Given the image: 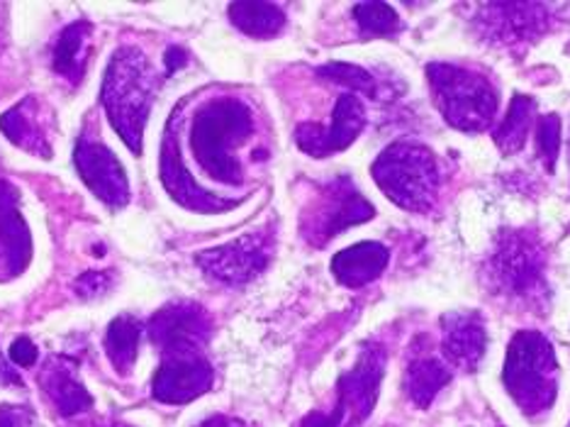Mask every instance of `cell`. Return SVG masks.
I'll list each match as a JSON object with an SVG mask.
<instances>
[{"instance_id": "6da1fadb", "label": "cell", "mask_w": 570, "mask_h": 427, "mask_svg": "<svg viewBox=\"0 0 570 427\" xmlns=\"http://www.w3.org/2000/svg\"><path fill=\"white\" fill-rule=\"evenodd\" d=\"M254 129L252 110L237 98H215L198 110L190 127V149L198 164L213 178L227 186H239L242 166L232 149L249 139Z\"/></svg>"}, {"instance_id": "7a4b0ae2", "label": "cell", "mask_w": 570, "mask_h": 427, "mask_svg": "<svg viewBox=\"0 0 570 427\" xmlns=\"http://www.w3.org/2000/svg\"><path fill=\"white\" fill-rule=\"evenodd\" d=\"M100 98L110 125L118 129L125 145L139 154L154 100V74L139 49L120 47L115 51L106 69Z\"/></svg>"}, {"instance_id": "3957f363", "label": "cell", "mask_w": 570, "mask_h": 427, "mask_svg": "<svg viewBox=\"0 0 570 427\" xmlns=\"http://www.w3.org/2000/svg\"><path fill=\"white\" fill-rule=\"evenodd\" d=\"M556 377H559V365H556L551 342L541 332H517L504 357L502 381L527 416L551 408Z\"/></svg>"}, {"instance_id": "277c9868", "label": "cell", "mask_w": 570, "mask_h": 427, "mask_svg": "<svg viewBox=\"0 0 570 427\" xmlns=\"http://www.w3.org/2000/svg\"><path fill=\"white\" fill-rule=\"evenodd\" d=\"M492 289L524 303L547 295V252L531 230L502 232L488 259Z\"/></svg>"}, {"instance_id": "5b68a950", "label": "cell", "mask_w": 570, "mask_h": 427, "mask_svg": "<svg viewBox=\"0 0 570 427\" xmlns=\"http://www.w3.org/2000/svg\"><path fill=\"white\" fill-rule=\"evenodd\" d=\"M426 81L451 127L463 133H481L495 118L498 90L483 74L453 67V64H430Z\"/></svg>"}, {"instance_id": "8992f818", "label": "cell", "mask_w": 570, "mask_h": 427, "mask_svg": "<svg viewBox=\"0 0 570 427\" xmlns=\"http://www.w3.org/2000/svg\"><path fill=\"white\" fill-rule=\"evenodd\" d=\"M375 184L387 198L405 211H430L439 191V172L434 154L412 142H395L371 169Z\"/></svg>"}, {"instance_id": "52a82bcc", "label": "cell", "mask_w": 570, "mask_h": 427, "mask_svg": "<svg viewBox=\"0 0 570 427\" xmlns=\"http://www.w3.org/2000/svg\"><path fill=\"white\" fill-rule=\"evenodd\" d=\"M373 215V205L356 191L354 181L340 176L315 193L313 205L303 213L301 230L313 248H322L344 230L366 223Z\"/></svg>"}, {"instance_id": "ba28073f", "label": "cell", "mask_w": 570, "mask_h": 427, "mask_svg": "<svg viewBox=\"0 0 570 427\" xmlns=\"http://www.w3.org/2000/svg\"><path fill=\"white\" fill-rule=\"evenodd\" d=\"M271 254H274V237L271 232H249L235 242L223 244V248L205 250L196 256V264L207 276L227 283V287H239V283L252 281L268 266Z\"/></svg>"}, {"instance_id": "9c48e42d", "label": "cell", "mask_w": 570, "mask_h": 427, "mask_svg": "<svg viewBox=\"0 0 570 427\" xmlns=\"http://www.w3.org/2000/svg\"><path fill=\"white\" fill-rule=\"evenodd\" d=\"M213 322L196 303H171L149 322V338L164 357L198 355L210 340Z\"/></svg>"}, {"instance_id": "30bf717a", "label": "cell", "mask_w": 570, "mask_h": 427, "mask_svg": "<svg viewBox=\"0 0 570 427\" xmlns=\"http://www.w3.org/2000/svg\"><path fill=\"white\" fill-rule=\"evenodd\" d=\"M159 172H161V184L168 191L178 205H184L188 211L196 213H225L229 208H237L239 201L235 198H223L215 196V193L205 191L196 178L190 176L186 169L184 157H180V145L178 137L171 133V127L166 129L164 145H161V162H159Z\"/></svg>"}, {"instance_id": "8fae6325", "label": "cell", "mask_w": 570, "mask_h": 427, "mask_svg": "<svg viewBox=\"0 0 570 427\" xmlns=\"http://www.w3.org/2000/svg\"><path fill=\"white\" fill-rule=\"evenodd\" d=\"M385 355L379 347L364 349V355L358 357L356 367L346 371L340 381V404H336L334 416L340 418L342 425L354 427L361 420L368 418V413L375 406L379 398V386L383 379Z\"/></svg>"}, {"instance_id": "7c38bea8", "label": "cell", "mask_w": 570, "mask_h": 427, "mask_svg": "<svg viewBox=\"0 0 570 427\" xmlns=\"http://www.w3.org/2000/svg\"><path fill=\"white\" fill-rule=\"evenodd\" d=\"M73 162L79 169L86 186L96 193L100 201H106L112 208H122L129 201V184L127 174L118 157L100 142L81 137L76 142Z\"/></svg>"}, {"instance_id": "4fadbf2b", "label": "cell", "mask_w": 570, "mask_h": 427, "mask_svg": "<svg viewBox=\"0 0 570 427\" xmlns=\"http://www.w3.org/2000/svg\"><path fill=\"white\" fill-rule=\"evenodd\" d=\"M364 123L366 115L361 100L352 94H344L336 100L334 120L330 127L305 123L297 127L295 142L309 157H330V154H336L352 145L361 129H364Z\"/></svg>"}, {"instance_id": "5bb4252c", "label": "cell", "mask_w": 570, "mask_h": 427, "mask_svg": "<svg viewBox=\"0 0 570 427\" xmlns=\"http://www.w3.org/2000/svg\"><path fill=\"white\" fill-rule=\"evenodd\" d=\"M215 371L200 355L166 357L161 369L154 373V398L161 404H190L213 386Z\"/></svg>"}, {"instance_id": "9a60e30c", "label": "cell", "mask_w": 570, "mask_h": 427, "mask_svg": "<svg viewBox=\"0 0 570 427\" xmlns=\"http://www.w3.org/2000/svg\"><path fill=\"white\" fill-rule=\"evenodd\" d=\"M483 32L492 42L520 45L537 37L549 18L547 6L537 3H490L483 6Z\"/></svg>"}, {"instance_id": "2e32d148", "label": "cell", "mask_w": 570, "mask_h": 427, "mask_svg": "<svg viewBox=\"0 0 570 427\" xmlns=\"http://www.w3.org/2000/svg\"><path fill=\"white\" fill-rule=\"evenodd\" d=\"M444 355L463 369H475L485 355V326L478 313H449L442 318Z\"/></svg>"}, {"instance_id": "e0dca14e", "label": "cell", "mask_w": 570, "mask_h": 427, "mask_svg": "<svg viewBox=\"0 0 570 427\" xmlns=\"http://www.w3.org/2000/svg\"><path fill=\"white\" fill-rule=\"evenodd\" d=\"M16 203L18 198L0 205V281L20 276L32 259L30 230Z\"/></svg>"}, {"instance_id": "ac0fdd59", "label": "cell", "mask_w": 570, "mask_h": 427, "mask_svg": "<svg viewBox=\"0 0 570 427\" xmlns=\"http://www.w3.org/2000/svg\"><path fill=\"white\" fill-rule=\"evenodd\" d=\"M387 262H391V252H387L381 242H358L354 248H346L332 259V274L340 279L344 287L361 289L379 279Z\"/></svg>"}, {"instance_id": "d6986e66", "label": "cell", "mask_w": 570, "mask_h": 427, "mask_svg": "<svg viewBox=\"0 0 570 427\" xmlns=\"http://www.w3.org/2000/svg\"><path fill=\"white\" fill-rule=\"evenodd\" d=\"M0 129H3V135L20 149L45 159L51 157V145L40 120V103L35 98H24L20 106L10 108L3 118H0Z\"/></svg>"}, {"instance_id": "ffe728a7", "label": "cell", "mask_w": 570, "mask_h": 427, "mask_svg": "<svg viewBox=\"0 0 570 427\" xmlns=\"http://www.w3.org/2000/svg\"><path fill=\"white\" fill-rule=\"evenodd\" d=\"M40 384L45 386L47 396L55 400L61 416H76V413H83L94 406V398H90L83 384L73 377V369L67 365V359H49L42 369Z\"/></svg>"}, {"instance_id": "44dd1931", "label": "cell", "mask_w": 570, "mask_h": 427, "mask_svg": "<svg viewBox=\"0 0 570 427\" xmlns=\"http://www.w3.org/2000/svg\"><path fill=\"white\" fill-rule=\"evenodd\" d=\"M449 379L451 373L442 361L432 357L430 352H417V349H414L405 371V391L414 404L420 408L430 406L434 396L449 384Z\"/></svg>"}, {"instance_id": "7402d4cb", "label": "cell", "mask_w": 570, "mask_h": 427, "mask_svg": "<svg viewBox=\"0 0 570 427\" xmlns=\"http://www.w3.org/2000/svg\"><path fill=\"white\" fill-rule=\"evenodd\" d=\"M90 32H94L90 22H73L61 32L55 47V71L71 84H79L86 74V64L90 55Z\"/></svg>"}, {"instance_id": "603a6c76", "label": "cell", "mask_w": 570, "mask_h": 427, "mask_svg": "<svg viewBox=\"0 0 570 427\" xmlns=\"http://www.w3.org/2000/svg\"><path fill=\"white\" fill-rule=\"evenodd\" d=\"M229 18L249 37H274L285 25L281 6L274 3H235L229 6Z\"/></svg>"}, {"instance_id": "cb8c5ba5", "label": "cell", "mask_w": 570, "mask_h": 427, "mask_svg": "<svg viewBox=\"0 0 570 427\" xmlns=\"http://www.w3.org/2000/svg\"><path fill=\"white\" fill-rule=\"evenodd\" d=\"M139 334H141V328L135 318L120 316L110 322L108 334H106V352L115 371L129 373V369H132L137 359Z\"/></svg>"}, {"instance_id": "d4e9b609", "label": "cell", "mask_w": 570, "mask_h": 427, "mask_svg": "<svg viewBox=\"0 0 570 427\" xmlns=\"http://www.w3.org/2000/svg\"><path fill=\"white\" fill-rule=\"evenodd\" d=\"M531 120H534V100L529 96H514L510 103V113L500 129L495 133L498 147L504 154H514L524 147L527 133L531 127Z\"/></svg>"}, {"instance_id": "484cf974", "label": "cell", "mask_w": 570, "mask_h": 427, "mask_svg": "<svg viewBox=\"0 0 570 427\" xmlns=\"http://www.w3.org/2000/svg\"><path fill=\"white\" fill-rule=\"evenodd\" d=\"M354 16L364 35H393L400 30L397 12L385 3H358Z\"/></svg>"}, {"instance_id": "4316f807", "label": "cell", "mask_w": 570, "mask_h": 427, "mask_svg": "<svg viewBox=\"0 0 570 427\" xmlns=\"http://www.w3.org/2000/svg\"><path fill=\"white\" fill-rule=\"evenodd\" d=\"M320 76L322 79H330L332 84H342L352 90H361V94L379 96V84H375L373 74L361 67H352V64H327L325 69H320Z\"/></svg>"}, {"instance_id": "83f0119b", "label": "cell", "mask_w": 570, "mask_h": 427, "mask_svg": "<svg viewBox=\"0 0 570 427\" xmlns=\"http://www.w3.org/2000/svg\"><path fill=\"white\" fill-rule=\"evenodd\" d=\"M537 147H539V157H541L543 166H547V172L551 174L556 169V159H559V152H561L559 115H543V118L539 120Z\"/></svg>"}, {"instance_id": "f1b7e54d", "label": "cell", "mask_w": 570, "mask_h": 427, "mask_svg": "<svg viewBox=\"0 0 570 427\" xmlns=\"http://www.w3.org/2000/svg\"><path fill=\"white\" fill-rule=\"evenodd\" d=\"M110 287V276L106 271H88L79 281H76V293L83 295V299H90V295H98Z\"/></svg>"}, {"instance_id": "f546056e", "label": "cell", "mask_w": 570, "mask_h": 427, "mask_svg": "<svg viewBox=\"0 0 570 427\" xmlns=\"http://www.w3.org/2000/svg\"><path fill=\"white\" fill-rule=\"evenodd\" d=\"M0 427H37L35 413L22 406H3L0 408Z\"/></svg>"}, {"instance_id": "4dcf8cb0", "label": "cell", "mask_w": 570, "mask_h": 427, "mask_svg": "<svg viewBox=\"0 0 570 427\" xmlns=\"http://www.w3.org/2000/svg\"><path fill=\"white\" fill-rule=\"evenodd\" d=\"M10 357H12V361H16L18 367H35V361H37V347L32 344V340L20 338V340L12 342Z\"/></svg>"}, {"instance_id": "1f68e13d", "label": "cell", "mask_w": 570, "mask_h": 427, "mask_svg": "<svg viewBox=\"0 0 570 427\" xmlns=\"http://www.w3.org/2000/svg\"><path fill=\"white\" fill-rule=\"evenodd\" d=\"M340 425V418L334 416H325V413H309V416L301 423V427H336Z\"/></svg>"}, {"instance_id": "d6a6232c", "label": "cell", "mask_w": 570, "mask_h": 427, "mask_svg": "<svg viewBox=\"0 0 570 427\" xmlns=\"http://www.w3.org/2000/svg\"><path fill=\"white\" fill-rule=\"evenodd\" d=\"M184 64H186V51L184 49L171 47V49L166 51V67H168V71L184 67Z\"/></svg>"}, {"instance_id": "836d02e7", "label": "cell", "mask_w": 570, "mask_h": 427, "mask_svg": "<svg viewBox=\"0 0 570 427\" xmlns=\"http://www.w3.org/2000/svg\"><path fill=\"white\" fill-rule=\"evenodd\" d=\"M198 427H242V423H237V420H229V418H223V416H217V418H210V420L200 423Z\"/></svg>"}, {"instance_id": "e575fe53", "label": "cell", "mask_w": 570, "mask_h": 427, "mask_svg": "<svg viewBox=\"0 0 570 427\" xmlns=\"http://www.w3.org/2000/svg\"><path fill=\"white\" fill-rule=\"evenodd\" d=\"M16 198H18L16 188H12L8 181H0V205L8 203V201H16Z\"/></svg>"}, {"instance_id": "d590c367", "label": "cell", "mask_w": 570, "mask_h": 427, "mask_svg": "<svg viewBox=\"0 0 570 427\" xmlns=\"http://www.w3.org/2000/svg\"><path fill=\"white\" fill-rule=\"evenodd\" d=\"M110 427H122V425H110Z\"/></svg>"}]
</instances>
